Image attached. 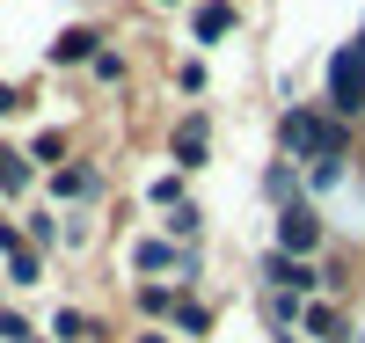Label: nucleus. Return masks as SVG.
Listing matches in <instances>:
<instances>
[{"mask_svg":"<svg viewBox=\"0 0 365 343\" xmlns=\"http://www.w3.org/2000/svg\"><path fill=\"white\" fill-rule=\"evenodd\" d=\"M0 183H8V190H22V183H29V168L15 161V153H0Z\"/></svg>","mask_w":365,"mask_h":343,"instance_id":"nucleus-11","label":"nucleus"},{"mask_svg":"<svg viewBox=\"0 0 365 343\" xmlns=\"http://www.w3.org/2000/svg\"><path fill=\"white\" fill-rule=\"evenodd\" d=\"M278 241H285V256H307V248L322 241L314 212H307V205H285V220H278Z\"/></svg>","mask_w":365,"mask_h":343,"instance_id":"nucleus-3","label":"nucleus"},{"mask_svg":"<svg viewBox=\"0 0 365 343\" xmlns=\"http://www.w3.org/2000/svg\"><path fill=\"white\" fill-rule=\"evenodd\" d=\"M358 51H365V37H358Z\"/></svg>","mask_w":365,"mask_h":343,"instance_id":"nucleus-13","label":"nucleus"},{"mask_svg":"<svg viewBox=\"0 0 365 343\" xmlns=\"http://www.w3.org/2000/svg\"><path fill=\"white\" fill-rule=\"evenodd\" d=\"M51 190H58V198H88V190H96V175H88V168H58Z\"/></svg>","mask_w":365,"mask_h":343,"instance_id":"nucleus-8","label":"nucleus"},{"mask_svg":"<svg viewBox=\"0 0 365 343\" xmlns=\"http://www.w3.org/2000/svg\"><path fill=\"white\" fill-rule=\"evenodd\" d=\"M88 51H96V37H88V29H73V37H58V44H51L58 66H73V58H88Z\"/></svg>","mask_w":365,"mask_h":343,"instance_id":"nucleus-6","label":"nucleus"},{"mask_svg":"<svg viewBox=\"0 0 365 343\" xmlns=\"http://www.w3.org/2000/svg\"><path fill=\"white\" fill-rule=\"evenodd\" d=\"M329 103L336 110H365V51L358 44H344L329 58Z\"/></svg>","mask_w":365,"mask_h":343,"instance_id":"nucleus-2","label":"nucleus"},{"mask_svg":"<svg viewBox=\"0 0 365 343\" xmlns=\"http://www.w3.org/2000/svg\"><path fill=\"white\" fill-rule=\"evenodd\" d=\"M270 277H278L285 292H307V285H322V277H314L307 263H299V256H270Z\"/></svg>","mask_w":365,"mask_h":343,"instance_id":"nucleus-4","label":"nucleus"},{"mask_svg":"<svg viewBox=\"0 0 365 343\" xmlns=\"http://www.w3.org/2000/svg\"><path fill=\"white\" fill-rule=\"evenodd\" d=\"M285 146H292V153H314V161H336V153H344V132H336V124H322V117H307V110H292V117H285Z\"/></svg>","mask_w":365,"mask_h":343,"instance_id":"nucleus-1","label":"nucleus"},{"mask_svg":"<svg viewBox=\"0 0 365 343\" xmlns=\"http://www.w3.org/2000/svg\"><path fill=\"white\" fill-rule=\"evenodd\" d=\"M234 29V8H197V37L212 44V37H227Z\"/></svg>","mask_w":365,"mask_h":343,"instance_id":"nucleus-7","label":"nucleus"},{"mask_svg":"<svg viewBox=\"0 0 365 343\" xmlns=\"http://www.w3.org/2000/svg\"><path fill=\"white\" fill-rule=\"evenodd\" d=\"M8 277H15V285H37V256H29V248H8Z\"/></svg>","mask_w":365,"mask_h":343,"instance_id":"nucleus-9","label":"nucleus"},{"mask_svg":"<svg viewBox=\"0 0 365 343\" xmlns=\"http://www.w3.org/2000/svg\"><path fill=\"white\" fill-rule=\"evenodd\" d=\"M139 343H168V336H139Z\"/></svg>","mask_w":365,"mask_h":343,"instance_id":"nucleus-12","label":"nucleus"},{"mask_svg":"<svg viewBox=\"0 0 365 343\" xmlns=\"http://www.w3.org/2000/svg\"><path fill=\"white\" fill-rule=\"evenodd\" d=\"M175 161H182V168H205V124H197V117L175 132Z\"/></svg>","mask_w":365,"mask_h":343,"instance_id":"nucleus-5","label":"nucleus"},{"mask_svg":"<svg viewBox=\"0 0 365 343\" xmlns=\"http://www.w3.org/2000/svg\"><path fill=\"white\" fill-rule=\"evenodd\" d=\"M168 263H175L168 241H139V270H168Z\"/></svg>","mask_w":365,"mask_h":343,"instance_id":"nucleus-10","label":"nucleus"}]
</instances>
